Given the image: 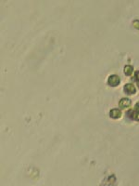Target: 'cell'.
<instances>
[{
	"mask_svg": "<svg viewBox=\"0 0 139 186\" xmlns=\"http://www.w3.org/2000/svg\"><path fill=\"white\" fill-rule=\"evenodd\" d=\"M120 82H121V79L118 76H115V74H112L110 76L108 79V84L109 86L110 87H117L120 85Z\"/></svg>",
	"mask_w": 139,
	"mask_h": 186,
	"instance_id": "cell-1",
	"label": "cell"
},
{
	"mask_svg": "<svg viewBox=\"0 0 139 186\" xmlns=\"http://www.w3.org/2000/svg\"><path fill=\"white\" fill-rule=\"evenodd\" d=\"M123 90L127 95H134V94H136V88L133 84H126V85L124 86Z\"/></svg>",
	"mask_w": 139,
	"mask_h": 186,
	"instance_id": "cell-2",
	"label": "cell"
},
{
	"mask_svg": "<svg viewBox=\"0 0 139 186\" xmlns=\"http://www.w3.org/2000/svg\"><path fill=\"white\" fill-rule=\"evenodd\" d=\"M110 116L113 119H119L122 117V112L119 109H112L110 112Z\"/></svg>",
	"mask_w": 139,
	"mask_h": 186,
	"instance_id": "cell-3",
	"label": "cell"
},
{
	"mask_svg": "<svg viewBox=\"0 0 139 186\" xmlns=\"http://www.w3.org/2000/svg\"><path fill=\"white\" fill-rule=\"evenodd\" d=\"M132 104L131 103V101H130L129 99L127 98H123L120 101V103H119V106H120V108H127V107H130Z\"/></svg>",
	"mask_w": 139,
	"mask_h": 186,
	"instance_id": "cell-4",
	"label": "cell"
},
{
	"mask_svg": "<svg viewBox=\"0 0 139 186\" xmlns=\"http://www.w3.org/2000/svg\"><path fill=\"white\" fill-rule=\"evenodd\" d=\"M128 114V116L131 118V119H133V120H136V121H139V112H137V111H128L127 112V114Z\"/></svg>",
	"mask_w": 139,
	"mask_h": 186,
	"instance_id": "cell-5",
	"label": "cell"
},
{
	"mask_svg": "<svg viewBox=\"0 0 139 186\" xmlns=\"http://www.w3.org/2000/svg\"><path fill=\"white\" fill-rule=\"evenodd\" d=\"M134 73V68H133V66L131 65H126L124 67V74H126L127 76H132Z\"/></svg>",
	"mask_w": 139,
	"mask_h": 186,
	"instance_id": "cell-6",
	"label": "cell"
},
{
	"mask_svg": "<svg viewBox=\"0 0 139 186\" xmlns=\"http://www.w3.org/2000/svg\"><path fill=\"white\" fill-rule=\"evenodd\" d=\"M134 79H136V81L137 83V86L139 87V71H136V72L134 73Z\"/></svg>",
	"mask_w": 139,
	"mask_h": 186,
	"instance_id": "cell-7",
	"label": "cell"
},
{
	"mask_svg": "<svg viewBox=\"0 0 139 186\" xmlns=\"http://www.w3.org/2000/svg\"><path fill=\"white\" fill-rule=\"evenodd\" d=\"M133 26L136 29H137V30H139V21L138 20H136V21H134V23H133Z\"/></svg>",
	"mask_w": 139,
	"mask_h": 186,
	"instance_id": "cell-8",
	"label": "cell"
},
{
	"mask_svg": "<svg viewBox=\"0 0 139 186\" xmlns=\"http://www.w3.org/2000/svg\"><path fill=\"white\" fill-rule=\"evenodd\" d=\"M134 110L137 111V112H139V103H137L136 105H134Z\"/></svg>",
	"mask_w": 139,
	"mask_h": 186,
	"instance_id": "cell-9",
	"label": "cell"
}]
</instances>
